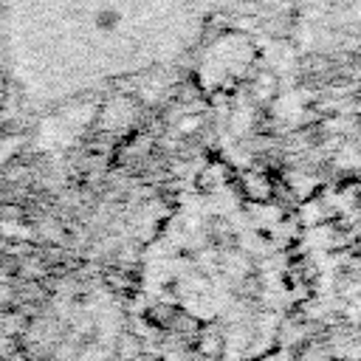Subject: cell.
Masks as SVG:
<instances>
[{"instance_id": "6da1fadb", "label": "cell", "mask_w": 361, "mask_h": 361, "mask_svg": "<svg viewBox=\"0 0 361 361\" xmlns=\"http://www.w3.org/2000/svg\"><path fill=\"white\" fill-rule=\"evenodd\" d=\"M3 102H6V82H3V76H0V107H3Z\"/></svg>"}]
</instances>
